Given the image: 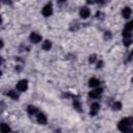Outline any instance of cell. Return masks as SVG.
I'll return each mask as SVG.
<instances>
[{
  "mask_svg": "<svg viewBox=\"0 0 133 133\" xmlns=\"http://www.w3.org/2000/svg\"><path fill=\"white\" fill-rule=\"evenodd\" d=\"M132 125H133V117H127V118L122 119L118 123V129L124 131V130H126L128 128H131Z\"/></svg>",
  "mask_w": 133,
  "mask_h": 133,
  "instance_id": "obj_1",
  "label": "cell"
},
{
  "mask_svg": "<svg viewBox=\"0 0 133 133\" xmlns=\"http://www.w3.org/2000/svg\"><path fill=\"white\" fill-rule=\"evenodd\" d=\"M28 87V82L27 80H21L17 83V89L19 91H25Z\"/></svg>",
  "mask_w": 133,
  "mask_h": 133,
  "instance_id": "obj_2",
  "label": "cell"
},
{
  "mask_svg": "<svg viewBox=\"0 0 133 133\" xmlns=\"http://www.w3.org/2000/svg\"><path fill=\"white\" fill-rule=\"evenodd\" d=\"M43 15L45 17H49V16L52 15V5L50 3H48L47 5L44 6V8H43Z\"/></svg>",
  "mask_w": 133,
  "mask_h": 133,
  "instance_id": "obj_3",
  "label": "cell"
},
{
  "mask_svg": "<svg viewBox=\"0 0 133 133\" xmlns=\"http://www.w3.org/2000/svg\"><path fill=\"white\" fill-rule=\"evenodd\" d=\"M30 41L32 43H34V44H37V43H39L42 41V36L36 32H32L30 34Z\"/></svg>",
  "mask_w": 133,
  "mask_h": 133,
  "instance_id": "obj_4",
  "label": "cell"
},
{
  "mask_svg": "<svg viewBox=\"0 0 133 133\" xmlns=\"http://www.w3.org/2000/svg\"><path fill=\"white\" fill-rule=\"evenodd\" d=\"M80 17L81 18H83V19H86V18H88L89 17V14H90V11H89V9H88V7H86V6H84V7H82L81 9H80Z\"/></svg>",
  "mask_w": 133,
  "mask_h": 133,
  "instance_id": "obj_5",
  "label": "cell"
},
{
  "mask_svg": "<svg viewBox=\"0 0 133 133\" xmlns=\"http://www.w3.org/2000/svg\"><path fill=\"white\" fill-rule=\"evenodd\" d=\"M101 94H102V88H97V89L91 90V91L88 94V96H89L90 98L97 99V98H99V97L101 96Z\"/></svg>",
  "mask_w": 133,
  "mask_h": 133,
  "instance_id": "obj_6",
  "label": "cell"
},
{
  "mask_svg": "<svg viewBox=\"0 0 133 133\" xmlns=\"http://www.w3.org/2000/svg\"><path fill=\"white\" fill-rule=\"evenodd\" d=\"M99 109H100V105H99L98 103L91 104V106H90V112H89L90 115H96V114L98 113Z\"/></svg>",
  "mask_w": 133,
  "mask_h": 133,
  "instance_id": "obj_7",
  "label": "cell"
},
{
  "mask_svg": "<svg viewBox=\"0 0 133 133\" xmlns=\"http://www.w3.org/2000/svg\"><path fill=\"white\" fill-rule=\"evenodd\" d=\"M131 8L130 7H128V6H126V7H124L123 8V11H122V15H123V17L125 18V19H128V18H130V16H131Z\"/></svg>",
  "mask_w": 133,
  "mask_h": 133,
  "instance_id": "obj_8",
  "label": "cell"
},
{
  "mask_svg": "<svg viewBox=\"0 0 133 133\" xmlns=\"http://www.w3.org/2000/svg\"><path fill=\"white\" fill-rule=\"evenodd\" d=\"M37 122L39 124H42V125H45L47 123V116L45 114H43V113H39L37 115Z\"/></svg>",
  "mask_w": 133,
  "mask_h": 133,
  "instance_id": "obj_9",
  "label": "cell"
},
{
  "mask_svg": "<svg viewBox=\"0 0 133 133\" xmlns=\"http://www.w3.org/2000/svg\"><path fill=\"white\" fill-rule=\"evenodd\" d=\"M100 84V81L98 80V79H96V78H91V79H89V81H88V85L90 86V87H96V86H98Z\"/></svg>",
  "mask_w": 133,
  "mask_h": 133,
  "instance_id": "obj_10",
  "label": "cell"
},
{
  "mask_svg": "<svg viewBox=\"0 0 133 133\" xmlns=\"http://www.w3.org/2000/svg\"><path fill=\"white\" fill-rule=\"evenodd\" d=\"M7 96H8L9 98H11L12 100H18V99H19V96H18L17 91H15V90H8Z\"/></svg>",
  "mask_w": 133,
  "mask_h": 133,
  "instance_id": "obj_11",
  "label": "cell"
},
{
  "mask_svg": "<svg viewBox=\"0 0 133 133\" xmlns=\"http://www.w3.org/2000/svg\"><path fill=\"white\" fill-rule=\"evenodd\" d=\"M10 128L6 124H1V133H9Z\"/></svg>",
  "mask_w": 133,
  "mask_h": 133,
  "instance_id": "obj_12",
  "label": "cell"
},
{
  "mask_svg": "<svg viewBox=\"0 0 133 133\" xmlns=\"http://www.w3.org/2000/svg\"><path fill=\"white\" fill-rule=\"evenodd\" d=\"M51 46H52V44H51L50 41H45V42L43 43V45H42V48H43L44 50H50Z\"/></svg>",
  "mask_w": 133,
  "mask_h": 133,
  "instance_id": "obj_13",
  "label": "cell"
},
{
  "mask_svg": "<svg viewBox=\"0 0 133 133\" xmlns=\"http://www.w3.org/2000/svg\"><path fill=\"white\" fill-rule=\"evenodd\" d=\"M27 110H28V113H29V114H35V113L37 112V110H38V109H37L35 106L30 105V106H28Z\"/></svg>",
  "mask_w": 133,
  "mask_h": 133,
  "instance_id": "obj_14",
  "label": "cell"
},
{
  "mask_svg": "<svg viewBox=\"0 0 133 133\" xmlns=\"http://www.w3.org/2000/svg\"><path fill=\"white\" fill-rule=\"evenodd\" d=\"M133 29V21L132 22H130V23H127L126 25H125V28H124V30L125 31H131Z\"/></svg>",
  "mask_w": 133,
  "mask_h": 133,
  "instance_id": "obj_15",
  "label": "cell"
},
{
  "mask_svg": "<svg viewBox=\"0 0 133 133\" xmlns=\"http://www.w3.org/2000/svg\"><path fill=\"white\" fill-rule=\"evenodd\" d=\"M73 104H74V107H75V108H76L78 111H81V105H80L79 100L75 99V100H74V102H73Z\"/></svg>",
  "mask_w": 133,
  "mask_h": 133,
  "instance_id": "obj_16",
  "label": "cell"
},
{
  "mask_svg": "<svg viewBox=\"0 0 133 133\" xmlns=\"http://www.w3.org/2000/svg\"><path fill=\"white\" fill-rule=\"evenodd\" d=\"M112 108H113V110H119V109L122 108V104H121V102H115V103L113 104Z\"/></svg>",
  "mask_w": 133,
  "mask_h": 133,
  "instance_id": "obj_17",
  "label": "cell"
},
{
  "mask_svg": "<svg viewBox=\"0 0 133 133\" xmlns=\"http://www.w3.org/2000/svg\"><path fill=\"white\" fill-rule=\"evenodd\" d=\"M96 60H97V56H96L95 54H92V55L89 56V62H90V63H94Z\"/></svg>",
  "mask_w": 133,
  "mask_h": 133,
  "instance_id": "obj_18",
  "label": "cell"
},
{
  "mask_svg": "<svg viewBox=\"0 0 133 133\" xmlns=\"http://www.w3.org/2000/svg\"><path fill=\"white\" fill-rule=\"evenodd\" d=\"M97 18H98V19H103V18H104V14L101 12V11H98V12H97Z\"/></svg>",
  "mask_w": 133,
  "mask_h": 133,
  "instance_id": "obj_19",
  "label": "cell"
},
{
  "mask_svg": "<svg viewBox=\"0 0 133 133\" xmlns=\"http://www.w3.org/2000/svg\"><path fill=\"white\" fill-rule=\"evenodd\" d=\"M104 36H105V38H106V39H107V38H111V33H110L109 31H106Z\"/></svg>",
  "mask_w": 133,
  "mask_h": 133,
  "instance_id": "obj_20",
  "label": "cell"
},
{
  "mask_svg": "<svg viewBox=\"0 0 133 133\" xmlns=\"http://www.w3.org/2000/svg\"><path fill=\"white\" fill-rule=\"evenodd\" d=\"M123 132H124V133H133V129H132V128H128V129L124 130Z\"/></svg>",
  "mask_w": 133,
  "mask_h": 133,
  "instance_id": "obj_21",
  "label": "cell"
},
{
  "mask_svg": "<svg viewBox=\"0 0 133 133\" xmlns=\"http://www.w3.org/2000/svg\"><path fill=\"white\" fill-rule=\"evenodd\" d=\"M103 64H104V63H103V61H102V60H100V61L98 62V64H97V68H98V69H100V68H102V66H103Z\"/></svg>",
  "mask_w": 133,
  "mask_h": 133,
  "instance_id": "obj_22",
  "label": "cell"
},
{
  "mask_svg": "<svg viewBox=\"0 0 133 133\" xmlns=\"http://www.w3.org/2000/svg\"><path fill=\"white\" fill-rule=\"evenodd\" d=\"M54 133H60V132H59V131H56V132H54Z\"/></svg>",
  "mask_w": 133,
  "mask_h": 133,
  "instance_id": "obj_23",
  "label": "cell"
},
{
  "mask_svg": "<svg viewBox=\"0 0 133 133\" xmlns=\"http://www.w3.org/2000/svg\"><path fill=\"white\" fill-rule=\"evenodd\" d=\"M132 55H133V50H132Z\"/></svg>",
  "mask_w": 133,
  "mask_h": 133,
  "instance_id": "obj_24",
  "label": "cell"
},
{
  "mask_svg": "<svg viewBox=\"0 0 133 133\" xmlns=\"http://www.w3.org/2000/svg\"><path fill=\"white\" fill-rule=\"evenodd\" d=\"M132 82H133V79H132Z\"/></svg>",
  "mask_w": 133,
  "mask_h": 133,
  "instance_id": "obj_25",
  "label": "cell"
}]
</instances>
